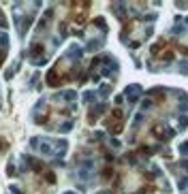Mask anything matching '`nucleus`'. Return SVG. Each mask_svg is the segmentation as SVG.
Segmentation results:
<instances>
[{
    "instance_id": "1",
    "label": "nucleus",
    "mask_w": 188,
    "mask_h": 194,
    "mask_svg": "<svg viewBox=\"0 0 188 194\" xmlns=\"http://www.w3.org/2000/svg\"><path fill=\"white\" fill-rule=\"evenodd\" d=\"M139 94H141V88H137V85H130V88L126 90V96H128V98H133V100L137 98Z\"/></svg>"
},
{
    "instance_id": "2",
    "label": "nucleus",
    "mask_w": 188,
    "mask_h": 194,
    "mask_svg": "<svg viewBox=\"0 0 188 194\" xmlns=\"http://www.w3.org/2000/svg\"><path fill=\"white\" fill-rule=\"evenodd\" d=\"M177 66H180V68H182V72H188V62H180V64H177Z\"/></svg>"
}]
</instances>
